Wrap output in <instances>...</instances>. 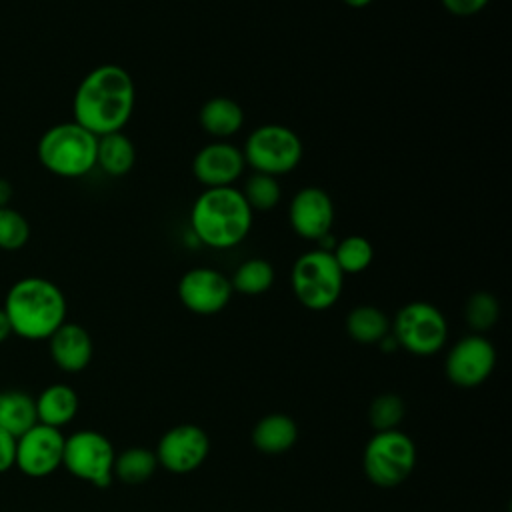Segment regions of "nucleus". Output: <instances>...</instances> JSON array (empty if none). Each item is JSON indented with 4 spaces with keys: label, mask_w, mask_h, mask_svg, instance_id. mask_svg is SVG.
Returning a JSON list of instances; mask_svg holds the SVG:
<instances>
[{
    "label": "nucleus",
    "mask_w": 512,
    "mask_h": 512,
    "mask_svg": "<svg viewBox=\"0 0 512 512\" xmlns=\"http://www.w3.org/2000/svg\"><path fill=\"white\" fill-rule=\"evenodd\" d=\"M290 284L296 300L314 312L334 306L344 288V272L330 250H308L292 266Z\"/></svg>",
    "instance_id": "nucleus-5"
},
{
    "label": "nucleus",
    "mask_w": 512,
    "mask_h": 512,
    "mask_svg": "<svg viewBox=\"0 0 512 512\" xmlns=\"http://www.w3.org/2000/svg\"><path fill=\"white\" fill-rule=\"evenodd\" d=\"M156 468V454L142 446H130L116 454L114 460V476L124 484H142L152 478Z\"/></svg>",
    "instance_id": "nucleus-23"
},
{
    "label": "nucleus",
    "mask_w": 512,
    "mask_h": 512,
    "mask_svg": "<svg viewBox=\"0 0 512 512\" xmlns=\"http://www.w3.org/2000/svg\"><path fill=\"white\" fill-rule=\"evenodd\" d=\"M230 284L234 292L246 296L264 294L274 284V268L266 258H248L234 270Z\"/></svg>",
    "instance_id": "nucleus-24"
},
{
    "label": "nucleus",
    "mask_w": 512,
    "mask_h": 512,
    "mask_svg": "<svg viewBox=\"0 0 512 512\" xmlns=\"http://www.w3.org/2000/svg\"><path fill=\"white\" fill-rule=\"evenodd\" d=\"M4 312L12 334L24 340H48L66 322V298L62 290L38 276L12 284L4 300Z\"/></svg>",
    "instance_id": "nucleus-3"
},
{
    "label": "nucleus",
    "mask_w": 512,
    "mask_h": 512,
    "mask_svg": "<svg viewBox=\"0 0 512 512\" xmlns=\"http://www.w3.org/2000/svg\"><path fill=\"white\" fill-rule=\"evenodd\" d=\"M38 422L36 402L28 392L2 390L0 392V428L12 436H22Z\"/></svg>",
    "instance_id": "nucleus-21"
},
{
    "label": "nucleus",
    "mask_w": 512,
    "mask_h": 512,
    "mask_svg": "<svg viewBox=\"0 0 512 512\" xmlns=\"http://www.w3.org/2000/svg\"><path fill=\"white\" fill-rule=\"evenodd\" d=\"M36 402V418L40 424L52 426V428H62L70 424L78 412V394L66 386V384H50L46 386Z\"/></svg>",
    "instance_id": "nucleus-19"
},
{
    "label": "nucleus",
    "mask_w": 512,
    "mask_h": 512,
    "mask_svg": "<svg viewBox=\"0 0 512 512\" xmlns=\"http://www.w3.org/2000/svg\"><path fill=\"white\" fill-rule=\"evenodd\" d=\"M96 144L98 136L74 120L62 122L40 136L38 160L60 178H80L96 166Z\"/></svg>",
    "instance_id": "nucleus-4"
},
{
    "label": "nucleus",
    "mask_w": 512,
    "mask_h": 512,
    "mask_svg": "<svg viewBox=\"0 0 512 512\" xmlns=\"http://www.w3.org/2000/svg\"><path fill=\"white\" fill-rule=\"evenodd\" d=\"M30 238L28 220L14 208H0V250H20Z\"/></svg>",
    "instance_id": "nucleus-29"
},
{
    "label": "nucleus",
    "mask_w": 512,
    "mask_h": 512,
    "mask_svg": "<svg viewBox=\"0 0 512 512\" xmlns=\"http://www.w3.org/2000/svg\"><path fill=\"white\" fill-rule=\"evenodd\" d=\"M464 318L476 334L490 330L500 318V304L496 296L484 290L474 292L464 304Z\"/></svg>",
    "instance_id": "nucleus-27"
},
{
    "label": "nucleus",
    "mask_w": 512,
    "mask_h": 512,
    "mask_svg": "<svg viewBox=\"0 0 512 512\" xmlns=\"http://www.w3.org/2000/svg\"><path fill=\"white\" fill-rule=\"evenodd\" d=\"M252 214L236 186L204 188L190 208V228L204 246L226 250L248 236Z\"/></svg>",
    "instance_id": "nucleus-2"
},
{
    "label": "nucleus",
    "mask_w": 512,
    "mask_h": 512,
    "mask_svg": "<svg viewBox=\"0 0 512 512\" xmlns=\"http://www.w3.org/2000/svg\"><path fill=\"white\" fill-rule=\"evenodd\" d=\"M12 198V186L8 180L0 178V208L8 206V200Z\"/></svg>",
    "instance_id": "nucleus-33"
},
{
    "label": "nucleus",
    "mask_w": 512,
    "mask_h": 512,
    "mask_svg": "<svg viewBox=\"0 0 512 512\" xmlns=\"http://www.w3.org/2000/svg\"><path fill=\"white\" fill-rule=\"evenodd\" d=\"M240 192L246 198L252 212L254 210H260V212L272 210L274 206H278V202L282 198V188H280L278 180L274 176L260 174V172H254V176H250L246 180V184Z\"/></svg>",
    "instance_id": "nucleus-26"
},
{
    "label": "nucleus",
    "mask_w": 512,
    "mask_h": 512,
    "mask_svg": "<svg viewBox=\"0 0 512 512\" xmlns=\"http://www.w3.org/2000/svg\"><path fill=\"white\" fill-rule=\"evenodd\" d=\"M158 466L174 474L194 472L210 454V438L196 424H178L162 434L154 450Z\"/></svg>",
    "instance_id": "nucleus-10"
},
{
    "label": "nucleus",
    "mask_w": 512,
    "mask_h": 512,
    "mask_svg": "<svg viewBox=\"0 0 512 512\" xmlns=\"http://www.w3.org/2000/svg\"><path fill=\"white\" fill-rule=\"evenodd\" d=\"M330 252L344 274H360L374 260L372 242L362 234H350L342 238L340 242L334 244Z\"/></svg>",
    "instance_id": "nucleus-25"
},
{
    "label": "nucleus",
    "mask_w": 512,
    "mask_h": 512,
    "mask_svg": "<svg viewBox=\"0 0 512 512\" xmlns=\"http://www.w3.org/2000/svg\"><path fill=\"white\" fill-rule=\"evenodd\" d=\"M136 162V148L132 140L120 130L98 136L96 166L108 176H124Z\"/></svg>",
    "instance_id": "nucleus-20"
},
{
    "label": "nucleus",
    "mask_w": 512,
    "mask_h": 512,
    "mask_svg": "<svg viewBox=\"0 0 512 512\" xmlns=\"http://www.w3.org/2000/svg\"><path fill=\"white\" fill-rule=\"evenodd\" d=\"M404 402L396 394H380L372 400L368 408V420L376 432L394 430L404 418Z\"/></svg>",
    "instance_id": "nucleus-28"
},
{
    "label": "nucleus",
    "mask_w": 512,
    "mask_h": 512,
    "mask_svg": "<svg viewBox=\"0 0 512 512\" xmlns=\"http://www.w3.org/2000/svg\"><path fill=\"white\" fill-rule=\"evenodd\" d=\"M16 464V436L0 428V474Z\"/></svg>",
    "instance_id": "nucleus-31"
},
{
    "label": "nucleus",
    "mask_w": 512,
    "mask_h": 512,
    "mask_svg": "<svg viewBox=\"0 0 512 512\" xmlns=\"http://www.w3.org/2000/svg\"><path fill=\"white\" fill-rule=\"evenodd\" d=\"M232 294L234 290L230 278L214 268H190L178 280V298L182 306L200 316L222 312L228 306Z\"/></svg>",
    "instance_id": "nucleus-13"
},
{
    "label": "nucleus",
    "mask_w": 512,
    "mask_h": 512,
    "mask_svg": "<svg viewBox=\"0 0 512 512\" xmlns=\"http://www.w3.org/2000/svg\"><path fill=\"white\" fill-rule=\"evenodd\" d=\"M304 154L300 136L284 124H262L250 132L242 156L254 172L282 176L292 172Z\"/></svg>",
    "instance_id": "nucleus-7"
},
{
    "label": "nucleus",
    "mask_w": 512,
    "mask_h": 512,
    "mask_svg": "<svg viewBox=\"0 0 512 512\" xmlns=\"http://www.w3.org/2000/svg\"><path fill=\"white\" fill-rule=\"evenodd\" d=\"M494 364L496 350L492 342L482 334H468L448 350L444 370L454 386L476 388L492 374Z\"/></svg>",
    "instance_id": "nucleus-12"
},
{
    "label": "nucleus",
    "mask_w": 512,
    "mask_h": 512,
    "mask_svg": "<svg viewBox=\"0 0 512 512\" xmlns=\"http://www.w3.org/2000/svg\"><path fill=\"white\" fill-rule=\"evenodd\" d=\"M298 438L296 422L282 412L266 414L252 428V444L264 454L288 452Z\"/></svg>",
    "instance_id": "nucleus-17"
},
{
    "label": "nucleus",
    "mask_w": 512,
    "mask_h": 512,
    "mask_svg": "<svg viewBox=\"0 0 512 512\" xmlns=\"http://www.w3.org/2000/svg\"><path fill=\"white\" fill-rule=\"evenodd\" d=\"M444 10L454 14V16H474L478 12H482L490 0H440Z\"/></svg>",
    "instance_id": "nucleus-30"
},
{
    "label": "nucleus",
    "mask_w": 512,
    "mask_h": 512,
    "mask_svg": "<svg viewBox=\"0 0 512 512\" xmlns=\"http://www.w3.org/2000/svg\"><path fill=\"white\" fill-rule=\"evenodd\" d=\"M198 122L204 132L214 136L216 140H226L234 136L244 124L242 106L226 96H214L206 100L200 108Z\"/></svg>",
    "instance_id": "nucleus-18"
},
{
    "label": "nucleus",
    "mask_w": 512,
    "mask_h": 512,
    "mask_svg": "<svg viewBox=\"0 0 512 512\" xmlns=\"http://www.w3.org/2000/svg\"><path fill=\"white\" fill-rule=\"evenodd\" d=\"M50 358L64 372H82L92 360V338L88 330L76 322H64L48 338Z\"/></svg>",
    "instance_id": "nucleus-16"
},
{
    "label": "nucleus",
    "mask_w": 512,
    "mask_h": 512,
    "mask_svg": "<svg viewBox=\"0 0 512 512\" xmlns=\"http://www.w3.org/2000/svg\"><path fill=\"white\" fill-rule=\"evenodd\" d=\"M416 466V444L414 440L394 430L376 432L364 446L362 468L366 478L382 488L402 484Z\"/></svg>",
    "instance_id": "nucleus-6"
},
{
    "label": "nucleus",
    "mask_w": 512,
    "mask_h": 512,
    "mask_svg": "<svg viewBox=\"0 0 512 512\" xmlns=\"http://www.w3.org/2000/svg\"><path fill=\"white\" fill-rule=\"evenodd\" d=\"M64 434L58 428L36 422L16 438V468L30 478H44L62 466Z\"/></svg>",
    "instance_id": "nucleus-11"
},
{
    "label": "nucleus",
    "mask_w": 512,
    "mask_h": 512,
    "mask_svg": "<svg viewBox=\"0 0 512 512\" xmlns=\"http://www.w3.org/2000/svg\"><path fill=\"white\" fill-rule=\"evenodd\" d=\"M334 202L326 190L318 186L300 188L288 208V220L296 236L320 242L322 238L332 234L334 226Z\"/></svg>",
    "instance_id": "nucleus-14"
},
{
    "label": "nucleus",
    "mask_w": 512,
    "mask_h": 512,
    "mask_svg": "<svg viewBox=\"0 0 512 512\" xmlns=\"http://www.w3.org/2000/svg\"><path fill=\"white\" fill-rule=\"evenodd\" d=\"M242 150L226 140H214L202 146L192 160V174L204 188L234 186L244 172Z\"/></svg>",
    "instance_id": "nucleus-15"
},
{
    "label": "nucleus",
    "mask_w": 512,
    "mask_h": 512,
    "mask_svg": "<svg viewBox=\"0 0 512 512\" xmlns=\"http://www.w3.org/2000/svg\"><path fill=\"white\" fill-rule=\"evenodd\" d=\"M134 104L136 86L130 72L118 64H100L80 80L72 114L76 124L94 136H104L128 124Z\"/></svg>",
    "instance_id": "nucleus-1"
},
{
    "label": "nucleus",
    "mask_w": 512,
    "mask_h": 512,
    "mask_svg": "<svg viewBox=\"0 0 512 512\" xmlns=\"http://www.w3.org/2000/svg\"><path fill=\"white\" fill-rule=\"evenodd\" d=\"M12 334V326H10V320L4 312V308H0V344Z\"/></svg>",
    "instance_id": "nucleus-32"
},
{
    "label": "nucleus",
    "mask_w": 512,
    "mask_h": 512,
    "mask_svg": "<svg viewBox=\"0 0 512 512\" xmlns=\"http://www.w3.org/2000/svg\"><path fill=\"white\" fill-rule=\"evenodd\" d=\"M116 450L112 442L96 430H78L64 438L62 466L76 478L106 488L114 476Z\"/></svg>",
    "instance_id": "nucleus-9"
},
{
    "label": "nucleus",
    "mask_w": 512,
    "mask_h": 512,
    "mask_svg": "<svg viewBox=\"0 0 512 512\" xmlns=\"http://www.w3.org/2000/svg\"><path fill=\"white\" fill-rule=\"evenodd\" d=\"M346 6H350V8H366V6H370L374 0H342Z\"/></svg>",
    "instance_id": "nucleus-34"
},
{
    "label": "nucleus",
    "mask_w": 512,
    "mask_h": 512,
    "mask_svg": "<svg viewBox=\"0 0 512 512\" xmlns=\"http://www.w3.org/2000/svg\"><path fill=\"white\" fill-rule=\"evenodd\" d=\"M346 332L360 344H378L390 332L388 316L370 304L356 306L346 316Z\"/></svg>",
    "instance_id": "nucleus-22"
},
{
    "label": "nucleus",
    "mask_w": 512,
    "mask_h": 512,
    "mask_svg": "<svg viewBox=\"0 0 512 512\" xmlns=\"http://www.w3.org/2000/svg\"><path fill=\"white\" fill-rule=\"evenodd\" d=\"M398 346L414 356H432L448 340V322L430 302H408L402 306L390 326Z\"/></svg>",
    "instance_id": "nucleus-8"
}]
</instances>
